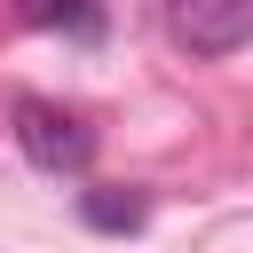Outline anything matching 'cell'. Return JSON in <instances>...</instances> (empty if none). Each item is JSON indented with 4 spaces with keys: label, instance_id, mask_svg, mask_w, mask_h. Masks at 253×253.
Masks as SVG:
<instances>
[{
    "label": "cell",
    "instance_id": "obj_1",
    "mask_svg": "<svg viewBox=\"0 0 253 253\" xmlns=\"http://www.w3.org/2000/svg\"><path fill=\"white\" fill-rule=\"evenodd\" d=\"M16 150H24L40 174H79V166L95 158V126H87L79 111L47 103V95H24V103H16Z\"/></svg>",
    "mask_w": 253,
    "mask_h": 253
},
{
    "label": "cell",
    "instance_id": "obj_2",
    "mask_svg": "<svg viewBox=\"0 0 253 253\" xmlns=\"http://www.w3.org/2000/svg\"><path fill=\"white\" fill-rule=\"evenodd\" d=\"M166 32L190 47V55H237L245 32H253V0H166Z\"/></svg>",
    "mask_w": 253,
    "mask_h": 253
},
{
    "label": "cell",
    "instance_id": "obj_3",
    "mask_svg": "<svg viewBox=\"0 0 253 253\" xmlns=\"http://www.w3.org/2000/svg\"><path fill=\"white\" fill-rule=\"evenodd\" d=\"M79 221H87V229H103V237H126V229H142V221H150V198H142V190H126V182H103V190H87V198H79Z\"/></svg>",
    "mask_w": 253,
    "mask_h": 253
},
{
    "label": "cell",
    "instance_id": "obj_4",
    "mask_svg": "<svg viewBox=\"0 0 253 253\" xmlns=\"http://www.w3.org/2000/svg\"><path fill=\"white\" fill-rule=\"evenodd\" d=\"M16 16L24 24H47V32H79V40L103 32V8L95 0H16Z\"/></svg>",
    "mask_w": 253,
    "mask_h": 253
}]
</instances>
